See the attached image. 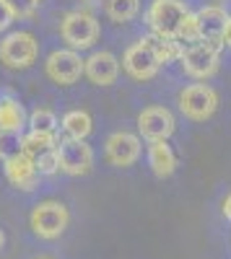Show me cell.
Listing matches in <instances>:
<instances>
[{
	"instance_id": "obj_18",
	"label": "cell",
	"mask_w": 231,
	"mask_h": 259,
	"mask_svg": "<svg viewBox=\"0 0 231 259\" xmlns=\"http://www.w3.org/2000/svg\"><path fill=\"white\" fill-rule=\"evenodd\" d=\"M57 135L55 133H39V130H29V133L21 135V153H26L31 158L42 156L45 150L57 148Z\"/></svg>"
},
{
	"instance_id": "obj_4",
	"label": "cell",
	"mask_w": 231,
	"mask_h": 259,
	"mask_svg": "<svg viewBox=\"0 0 231 259\" xmlns=\"http://www.w3.org/2000/svg\"><path fill=\"white\" fill-rule=\"evenodd\" d=\"M39 57V41L29 31H11L0 41V62L8 70H26Z\"/></svg>"
},
{
	"instance_id": "obj_31",
	"label": "cell",
	"mask_w": 231,
	"mask_h": 259,
	"mask_svg": "<svg viewBox=\"0 0 231 259\" xmlns=\"http://www.w3.org/2000/svg\"><path fill=\"white\" fill-rule=\"evenodd\" d=\"M89 3H96V0H89Z\"/></svg>"
},
{
	"instance_id": "obj_14",
	"label": "cell",
	"mask_w": 231,
	"mask_h": 259,
	"mask_svg": "<svg viewBox=\"0 0 231 259\" xmlns=\"http://www.w3.org/2000/svg\"><path fill=\"white\" fill-rule=\"evenodd\" d=\"M226 11L218 6H205L198 11V26H200V41L223 47V31H226Z\"/></svg>"
},
{
	"instance_id": "obj_6",
	"label": "cell",
	"mask_w": 231,
	"mask_h": 259,
	"mask_svg": "<svg viewBox=\"0 0 231 259\" xmlns=\"http://www.w3.org/2000/svg\"><path fill=\"white\" fill-rule=\"evenodd\" d=\"M218 52L221 47L216 45H208V41H195L192 47L182 50V68L184 73L195 78V80H208L218 73Z\"/></svg>"
},
{
	"instance_id": "obj_11",
	"label": "cell",
	"mask_w": 231,
	"mask_h": 259,
	"mask_svg": "<svg viewBox=\"0 0 231 259\" xmlns=\"http://www.w3.org/2000/svg\"><path fill=\"white\" fill-rule=\"evenodd\" d=\"M104 153H107V161L112 166L128 168L140 158V138L135 133H128V130H117L104 143Z\"/></svg>"
},
{
	"instance_id": "obj_29",
	"label": "cell",
	"mask_w": 231,
	"mask_h": 259,
	"mask_svg": "<svg viewBox=\"0 0 231 259\" xmlns=\"http://www.w3.org/2000/svg\"><path fill=\"white\" fill-rule=\"evenodd\" d=\"M3 244H6V233L0 231V249H3Z\"/></svg>"
},
{
	"instance_id": "obj_28",
	"label": "cell",
	"mask_w": 231,
	"mask_h": 259,
	"mask_svg": "<svg viewBox=\"0 0 231 259\" xmlns=\"http://www.w3.org/2000/svg\"><path fill=\"white\" fill-rule=\"evenodd\" d=\"M223 215L231 221V194H226V200H223Z\"/></svg>"
},
{
	"instance_id": "obj_2",
	"label": "cell",
	"mask_w": 231,
	"mask_h": 259,
	"mask_svg": "<svg viewBox=\"0 0 231 259\" xmlns=\"http://www.w3.org/2000/svg\"><path fill=\"white\" fill-rule=\"evenodd\" d=\"M99 31H101L99 21L89 11H70V13H65V18H62V24H60L62 41L75 52L91 50L99 39Z\"/></svg>"
},
{
	"instance_id": "obj_9",
	"label": "cell",
	"mask_w": 231,
	"mask_h": 259,
	"mask_svg": "<svg viewBox=\"0 0 231 259\" xmlns=\"http://www.w3.org/2000/svg\"><path fill=\"white\" fill-rule=\"evenodd\" d=\"M122 68L133 80H151L161 70V62L153 55V50L145 45L143 39H138L135 45H130L122 55Z\"/></svg>"
},
{
	"instance_id": "obj_24",
	"label": "cell",
	"mask_w": 231,
	"mask_h": 259,
	"mask_svg": "<svg viewBox=\"0 0 231 259\" xmlns=\"http://www.w3.org/2000/svg\"><path fill=\"white\" fill-rule=\"evenodd\" d=\"M179 41H200V26H198V13H190L182 24Z\"/></svg>"
},
{
	"instance_id": "obj_32",
	"label": "cell",
	"mask_w": 231,
	"mask_h": 259,
	"mask_svg": "<svg viewBox=\"0 0 231 259\" xmlns=\"http://www.w3.org/2000/svg\"><path fill=\"white\" fill-rule=\"evenodd\" d=\"M34 3H42V0H34Z\"/></svg>"
},
{
	"instance_id": "obj_1",
	"label": "cell",
	"mask_w": 231,
	"mask_h": 259,
	"mask_svg": "<svg viewBox=\"0 0 231 259\" xmlns=\"http://www.w3.org/2000/svg\"><path fill=\"white\" fill-rule=\"evenodd\" d=\"M187 16H190V11H187L182 0H153L148 11H145V24L156 36L179 39V31Z\"/></svg>"
},
{
	"instance_id": "obj_20",
	"label": "cell",
	"mask_w": 231,
	"mask_h": 259,
	"mask_svg": "<svg viewBox=\"0 0 231 259\" xmlns=\"http://www.w3.org/2000/svg\"><path fill=\"white\" fill-rule=\"evenodd\" d=\"M107 16L114 24H128L140 11V0H107Z\"/></svg>"
},
{
	"instance_id": "obj_15",
	"label": "cell",
	"mask_w": 231,
	"mask_h": 259,
	"mask_svg": "<svg viewBox=\"0 0 231 259\" xmlns=\"http://www.w3.org/2000/svg\"><path fill=\"white\" fill-rule=\"evenodd\" d=\"M29 124V114L24 109V104L13 96L0 99V133H16L24 135V127Z\"/></svg>"
},
{
	"instance_id": "obj_5",
	"label": "cell",
	"mask_w": 231,
	"mask_h": 259,
	"mask_svg": "<svg viewBox=\"0 0 231 259\" xmlns=\"http://www.w3.org/2000/svg\"><path fill=\"white\" fill-rule=\"evenodd\" d=\"M179 109L187 119L205 122V119H211L218 109V94L208 83L184 85L182 94H179Z\"/></svg>"
},
{
	"instance_id": "obj_16",
	"label": "cell",
	"mask_w": 231,
	"mask_h": 259,
	"mask_svg": "<svg viewBox=\"0 0 231 259\" xmlns=\"http://www.w3.org/2000/svg\"><path fill=\"white\" fill-rule=\"evenodd\" d=\"M148 166H151V171H153L159 179H166V177L174 174L177 156H174L172 145L166 143V140H156V143L148 145Z\"/></svg>"
},
{
	"instance_id": "obj_17",
	"label": "cell",
	"mask_w": 231,
	"mask_h": 259,
	"mask_svg": "<svg viewBox=\"0 0 231 259\" xmlns=\"http://www.w3.org/2000/svg\"><path fill=\"white\" fill-rule=\"evenodd\" d=\"M60 127L65 130L68 138H75V140H86L94 130V119L86 109H70L65 117H62Z\"/></svg>"
},
{
	"instance_id": "obj_26",
	"label": "cell",
	"mask_w": 231,
	"mask_h": 259,
	"mask_svg": "<svg viewBox=\"0 0 231 259\" xmlns=\"http://www.w3.org/2000/svg\"><path fill=\"white\" fill-rule=\"evenodd\" d=\"M11 6H13L16 16L21 18V16H34V11H36L39 3H34V0H11Z\"/></svg>"
},
{
	"instance_id": "obj_3",
	"label": "cell",
	"mask_w": 231,
	"mask_h": 259,
	"mask_svg": "<svg viewBox=\"0 0 231 259\" xmlns=\"http://www.w3.org/2000/svg\"><path fill=\"white\" fill-rule=\"evenodd\" d=\"M68 223H70V212L60 200L39 202V205H34V210L29 215V226H31L34 236H39V239H45V241L60 239V236L65 233Z\"/></svg>"
},
{
	"instance_id": "obj_13",
	"label": "cell",
	"mask_w": 231,
	"mask_h": 259,
	"mask_svg": "<svg viewBox=\"0 0 231 259\" xmlns=\"http://www.w3.org/2000/svg\"><path fill=\"white\" fill-rule=\"evenodd\" d=\"M83 75H86L94 85H112L120 75V60L101 50V52H91L86 57V68H83Z\"/></svg>"
},
{
	"instance_id": "obj_30",
	"label": "cell",
	"mask_w": 231,
	"mask_h": 259,
	"mask_svg": "<svg viewBox=\"0 0 231 259\" xmlns=\"http://www.w3.org/2000/svg\"><path fill=\"white\" fill-rule=\"evenodd\" d=\"M34 259H52V256H34Z\"/></svg>"
},
{
	"instance_id": "obj_12",
	"label": "cell",
	"mask_w": 231,
	"mask_h": 259,
	"mask_svg": "<svg viewBox=\"0 0 231 259\" xmlns=\"http://www.w3.org/2000/svg\"><path fill=\"white\" fill-rule=\"evenodd\" d=\"M3 171H6V179L11 187L21 189V192H31L36 184H39V168H36V161L26 153H18L8 161H3Z\"/></svg>"
},
{
	"instance_id": "obj_23",
	"label": "cell",
	"mask_w": 231,
	"mask_h": 259,
	"mask_svg": "<svg viewBox=\"0 0 231 259\" xmlns=\"http://www.w3.org/2000/svg\"><path fill=\"white\" fill-rule=\"evenodd\" d=\"M21 153V135L16 133H0V161H8Z\"/></svg>"
},
{
	"instance_id": "obj_7",
	"label": "cell",
	"mask_w": 231,
	"mask_h": 259,
	"mask_svg": "<svg viewBox=\"0 0 231 259\" xmlns=\"http://www.w3.org/2000/svg\"><path fill=\"white\" fill-rule=\"evenodd\" d=\"M83 68H86V60H81V55L75 50H55L50 52L47 62H45V73L52 83L57 85H73L81 80Z\"/></svg>"
},
{
	"instance_id": "obj_27",
	"label": "cell",
	"mask_w": 231,
	"mask_h": 259,
	"mask_svg": "<svg viewBox=\"0 0 231 259\" xmlns=\"http://www.w3.org/2000/svg\"><path fill=\"white\" fill-rule=\"evenodd\" d=\"M223 45H226V47H231V16H228V21H226V31H223Z\"/></svg>"
},
{
	"instance_id": "obj_21",
	"label": "cell",
	"mask_w": 231,
	"mask_h": 259,
	"mask_svg": "<svg viewBox=\"0 0 231 259\" xmlns=\"http://www.w3.org/2000/svg\"><path fill=\"white\" fill-rule=\"evenodd\" d=\"M60 124L57 114L52 109H45V106H39V109H34L29 114V127L31 130H39V133H55Z\"/></svg>"
},
{
	"instance_id": "obj_8",
	"label": "cell",
	"mask_w": 231,
	"mask_h": 259,
	"mask_svg": "<svg viewBox=\"0 0 231 259\" xmlns=\"http://www.w3.org/2000/svg\"><path fill=\"white\" fill-rule=\"evenodd\" d=\"M57 156H60V171L68 177H83L94 166V150L86 140L62 138L57 143Z\"/></svg>"
},
{
	"instance_id": "obj_22",
	"label": "cell",
	"mask_w": 231,
	"mask_h": 259,
	"mask_svg": "<svg viewBox=\"0 0 231 259\" xmlns=\"http://www.w3.org/2000/svg\"><path fill=\"white\" fill-rule=\"evenodd\" d=\"M34 161H36V168H39V174H42V177H52V174H57V171H60V156H57V148L45 150V153L36 156Z\"/></svg>"
},
{
	"instance_id": "obj_25",
	"label": "cell",
	"mask_w": 231,
	"mask_h": 259,
	"mask_svg": "<svg viewBox=\"0 0 231 259\" xmlns=\"http://www.w3.org/2000/svg\"><path fill=\"white\" fill-rule=\"evenodd\" d=\"M16 21V11L11 6V0H0V31H6Z\"/></svg>"
},
{
	"instance_id": "obj_10",
	"label": "cell",
	"mask_w": 231,
	"mask_h": 259,
	"mask_svg": "<svg viewBox=\"0 0 231 259\" xmlns=\"http://www.w3.org/2000/svg\"><path fill=\"white\" fill-rule=\"evenodd\" d=\"M174 130H177V119L166 106H148V109H143L138 114V133L148 143L169 140L174 135Z\"/></svg>"
},
{
	"instance_id": "obj_19",
	"label": "cell",
	"mask_w": 231,
	"mask_h": 259,
	"mask_svg": "<svg viewBox=\"0 0 231 259\" xmlns=\"http://www.w3.org/2000/svg\"><path fill=\"white\" fill-rule=\"evenodd\" d=\"M143 41L153 50V55L159 57L161 65H169V62H174V60L182 57L179 39H166V36H156V34H151V36H143Z\"/></svg>"
}]
</instances>
